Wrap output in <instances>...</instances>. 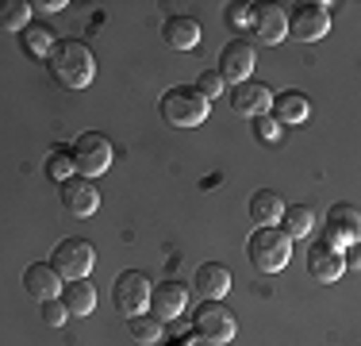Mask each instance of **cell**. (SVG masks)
Instances as JSON below:
<instances>
[{"label": "cell", "instance_id": "cell-1", "mask_svg": "<svg viewBox=\"0 0 361 346\" xmlns=\"http://www.w3.org/2000/svg\"><path fill=\"white\" fill-rule=\"evenodd\" d=\"M47 62H50L54 81H62L66 89H85V85H92V77H97V58H92V50L77 39H58L54 50L47 54Z\"/></svg>", "mask_w": 361, "mask_h": 346}, {"label": "cell", "instance_id": "cell-2", "mask_svg": "<svg viewBox=\"0 0 361 346\" xmlns=\"http://www.w3.org/2000/svg\"><path fill=\"white\" fill-rule=\"evenodd\" d=\"M246 254H250L254 270L277 273V270H285L288 258H292V239L281 227H257L250 235V242H246Z\"/></svg>", "mask_w": 361, "mask_h": 346}, {"label": "cell", "instance_id": "cell-3", "mask_svg": "<svg viewBox=\"0 0 361 346\" xmlns=\"http://www.w3.org/2000/svg\"><path fill=\"white\" fill-rule=\"evenodd\" d=\"M161 116L169 127H196L208 116V100L192 89V85H177L161 97Z\"/></svg>", "mask_w": 361, "mask_h": 346}, {"label": "cell", "instance_id": "cell-4", "mask_svg": "<svg viewBox=\"0 0 361 346\" xmlns=\"http://www.w3.org/2000/svg\"><path fill=\"white\" fill-rule=\"evenodd\" d=\"M111 304H116L119 316H142L146 308H150V281H146V273L139 270H127L116 277V285H111Z\"/></svg>", "mask_w": 361, "mask_h": 346}, {"label": "cell", "instance_id": "cell-5", "mask_svg": "<svg viewBox=\"0 0 361 346\" xmlns=\"http://www.w3.org/2000/svg\"><path fill=\"white\" fill-rule=\"evenodd\" d=\"M70 158H73V169L92 181L97 173H104L111 166V143L97 131H81L73 143V150H70Z\"/></svg>", "mask_w": 361, "mask_h": 346}, {"label": "cell", "instance_id": "cell-6", "mask_svg": "<svg viewBox=\"0 0 361 346\" xmlns=\"http://www.w3.org/2000/svg\"><path fill=\"white\" fill-rule=\"evenodd\" d=\"M50 266L58 270V277L81 281V277H89V270L97 266V246H92L89 239H62L54 246V262Z\"/></svg>", "mask_w": 361, "mask_h": 346}, {"label": "cell", "instance_id": "cell-7", "mask_svg": "<svg viewBox=\"0 0 361 346\" xmlns=\"http://www.w3.org/2000/svg\"><path fill=\"white\" fill-rule=\"evenodd\" d=\"M196 335L208 346H227L235 339V311L223 308L219 300H204L196 311Z\"/></svg>", "mask_w": 361, "mask_h": 346}, {"label": "cell", "instance_id": "cell-8", "mask_svg": "<svg viewBox=\"0 0 361 346\" xmlns=\"http://www.w3.org/2000/svg\"><path fill=\"white\" fill-rule=\"evenodd\" d=\"M326 8H331V4H296V8H292V12L285 16V28L292 31V39H300V42L323 39L326 28H331Z\"/></svg>", "mask_w": 361, "mask_h": 346}, {"label": "cell", "instance_id": "cell-9", "mask_svg": "<svg viewBox=\"0 0 361 346\" xmlns=\"http://www.w3.org/2000/svg\"><path fill=\"white\" fill-rule=\"evenodd\" d=\"M361 235V215L354 204H334L331 215H326V242L331 246H354Z\"/></svg>", "mask_w": 361, "mask_h": 346}, {"label": "cell", "instance_id": "cell-10", "mask_svg": "<svg viewBox=\"0 0 361 346\" xmlns=\"http://www.w3.org/2000/svg\"><path fill=\"white\" fill-rule=\"evenodd\" d=\"M185 304H188V289L180 281H161L150 289V308H154L158 323H169V319L185 316Z\"/></svg>", "mask_w": 361, "mask_h": 346}, {"label": "cell", "instance_id": "cell-11", "mask_svg": "<svg viewBox=\"0 0 361 346\" xmlns=\"http://www.w3.org/2000/svg\"><path fill=\"white\" fill-rule=\"evenodd\" d=\"M250 69H254V47L246 39H235V42L223 47V54H219V77L223 81L243 85V81H250Z\"/></svg>", "mask_w": 361, "mask_h": 346}, {"label": "cell", "instance_id": "cell-12", "mask_svg": "<svg viewBox=\"0 0 361 346\" xmlns=\"http://www.w3.org/2000/svg\"><path fill=\"white\" fill-rule=\"evenodd\" d=\"M307 273H312L315 281H338V277L346 273V258H342L338 246H331L326 239H319L307 250Z\"/></svg>", "mask_w": 361, "mask_h": 346}, {"label": "cell", "instance_id": "cell-13", "mask_svg": "<svg viewBox=\"0 0 361 346\" xmlns=\"http://www.w3.org/2000/svg\"><path fill=\"white\" fill-rule=\"evenodd\" d=\"M62 208L70 215H92L100 208V193L89 177H70L62 181Z\"/></svg>", "mask_w": 361, "mask_h": 346}, {"label": "cell", "instance_id": "cell-14", "mask_svg": "<svg viewBox=\"0 0 361 346\" xmlns=\"http://www.w3.org/2000/svg\"><path fill=\"white\" fill-rule=\"evenodd\" d=\"M285 12L273 4H254V20H250V35L257 42H265V47H277L281 39H285Z\"/></svg>", "mask_w": 361, "mask_h": 346}, {"label": "cell", "instance_id": "cell-15", "mask_svg": "<svg viewBox=\"0 0 361 346\" xmlns=\"http://www.w3.org/2000/svg\"><path fill=\"white\" fill-rule=\"evenodd\" d=\"M231 108H235L238 116H265V112L273 108V93L265 89L262 81H243L231 93Z\"/></svg>", "mask_w": 361, "mask_h": 346}, {"label": "cell", "instance_id": "cell-16", "mask_svg": "<svg viewBox=\"0 0 361 346\" xmlns=\"http://www.w3.org/2000/svg\"><path fill=\"white\" fill-rule=\"evenodd\" d=\"M23 289H27L35 300H58V297H62V277H58L54 266L31 262L27 273H23Z\"/></svg>", "mask_w": 361, "mask_h": 346}, {"label": "cell", "instance_id": "cell-17", "mask_svg": "<svg viewBox=\"0 0 361 346\" xmlns=\"http://www.w3.org/2000/svg\"><path fill=\"white\" fill-rule=\"evenodd\" d=\"M192 285L204 300H219V297H227V289H231V270L227 266H216V262H204L200 270H196Z\"/></svg>", "mask_w": 361, "mask_h": 346}, {"label": "cell", "instance_id": "cell-18", "mask_svg": "<svg viewBox=\"0 0 361 346\" xmlns=\"http://www.w3.org/2000/svg\"><path fill=\"white\" fill-rule=\"evenodd\" d=\"M246 212H250V220L257 223V227H273V223L285 215V201H281L273 189H257V193L250 196V204H246Z\"/></svg>", "mask_w": 361, "mask_h": 346}, {"label": "cell", "instance_id": "cell-19", "mask_svg": "<svg viewBox=\"0 0 361 346\" xmlns=\"http://www.w3.org/2000/svg\"><path fill=\"white\" fill-rule=\"evenodd\" d=\"M161 39L173 50H192L196 42H200V23H196L192 16H169L166 28H161Z\"/></svg>", "mask_w": 361, "mask_h": 346}, {"label": "cell", "instance_id": "cell-20", "mask_svg": "<svg viewBox=\"0 0 361 346\" xmlns=\"http://www.w3.org/2000/svg\"><path fill=\"white\" fill-rule=\"evenodd\" d=\"M62 304L70 316H92V308H97V289H92L89 281H70L62 285Z\"/></svg>", "mask_w": 361, "mask_h": 346}, {"label": "cell", "instance_id": "cell-21", "mask_svg": "<svg viewBox=\"0 0 361 346\" xmlns=\"http://www.w3.org/2000/svg\"><path fill=\"white\" fill-rule=\"evenodd\" d=\"M273 112H277V124H304L312 104L304 93H281V97H273Z\"/></svg>", "mask_w": 361, "mask_h": 346}, {"label": "cell", "instance_id": "cell-22", "mask_svg": "<svg viewBox=\"0 0 361 346\" xmlns=\"http://www.w3.org/2000/svg\"><path fill=\"white\" fill-rule=\"evenodd\" d=\"M281 220H285V235L288 239H307L315 231V212L307 204H288Z\"/></svg>", "mask_w": 361, "mask_h": 346}, {"label": "cell", "instance_id": "cell-23", "mask_svg": "<svg viewBox=\"0 0 361 346\" xmlns=\"http://www.w3.org/2000/svg\"><path fill=\"white\" fill-rule=\"evenodd\" d=\"M54 42H58V35L47 28V23H27L23 28V50H27L31 58H47L50 50H54Z\"/></svg>", "mask_w": 361, "mask_h": 346}, {"label": "cell", "instance_id": "cell-24", "mask_svg": "<svg viewBox=\"0 0 361 346\" xmlns=\"http://www.w3.org/2000/svg\"><path fill=\"white\" fill-rule=\"evenodd\" d=\"M31 23V4L27 0H0V28L4 31H23Z\"/></svg>", "mask_w": 361, "mask_h": 346}, {"label": "cell", "instance_id": "cell-25", "mask_svg": "<svg viewBox=\"0 0 361 346\" xmlns=\"http://www.w3.org/2000/svg\"><path fill=\"white\" fill-rule=\"evenodd\" d=\"M127 331H131L135 342H150V346L161 339V323L154 316H131L127 319Z\"/></svg>", "mask_w": 361, "mask_h": 346}, {"label": "cell", "instance_id": "cell-26", "mask_svg": "<svg viewBox=\"0 0 361 346\" xmlns=\"http://www.w3.org/2000/svg\"><path fill=\"white\" fill-rule=\"evenodd\" d=\"M70 173H73V158H70V150H54L50 154V162H47V177L50 181H70Z\"/></svg>", "mask_w": 361, "mask_h": 346}, {"label": "cell", "instance_id": "cell-27", "mask_svg": "<svg viewBox=\"0 0 361 346\" xmlns=\"http://www.w3.org/2000/svg\"><path fill=\"white\" fill-rule=\"evenodd\" d=\"M196 93H200L204 100H216L219 93H223V77L216 73V69H204V73H200V85H196Z\"/></svg>", "mask_w": 361, "mask_h": 346}, {"label": "cell", "instance_id": "cell-28", "mask_svg": "<svg viewBox=\"0 0 361 346\" xmlns=\"http://www.w3.org/2000/svg\"><path fill=\"white\" fill-rule=\"evenodd\" d=\"M250 20H254V4H231L227 8V23L235 31H246V28H250Z\"/></svg>", "mask_w": 361, "mask_h": 346}, {"label": "cell", "instance_id": "cell-29", "mask_svg": "<svg viewBox=\"0 0 361 346\" xmlns=\"http://www.w3.org/2000/svg\"><path fill=\"white\" fill-rule=\"evenodd\" d=\"M42 319H47L50 327H62L66 319H70V311H66L62 300H42Z\"/></svg>", "mask_w": 361, "mask_h": 346}, {"label": "cell", "instance_id": "cell-30", "mask_svg": "<svg viewBox=\"0 0 361 346\" xmlns=\"http://www.w3.org/2000/svg\"><path fill=\"white\" fill-rule=\"evenodd\" d=\"M257 138H262V143H277V138H281V124L273 116H257Z\"/></svg>", "mask_w": 361, "mask_h": 346}, {"label": "cell", "instance_id": "cell-31", "mask_svg": "<svg viewBox=\"0 0 361 346\" xmlns=\"http://www.w3.org/2000/svg\"><path fill=\"white\" fill-rule=\"evenodd\" d=\"M31 8H42V12H62L66 0H39V4H31Z\"/></svg>", "mask_w": 361, "mask_h": 346}]
</instances>
